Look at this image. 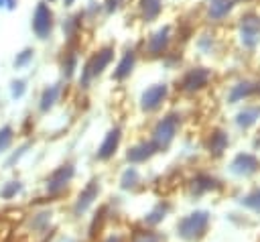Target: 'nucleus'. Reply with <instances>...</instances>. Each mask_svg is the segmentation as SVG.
I'll return each instance as SVG.
<instances>
[{
	"label": "nucleus",
	"mask_w": 260,
	"mask_h": 242,
	"mask_svg": "<svg viewBox=\"0 0 260 242\" xmlns=\"http://www.w3.org/2000/svg\"><path fill=\"white\" fill-rule=\"evenodd\" d=\"M177 126H179V116H175V114L165 116V118L154 126V130H152V142H154L156 150L167 148V146L171 144V140H173L175 134H177Z\"/></svg>",
	"instance_id": "nucleus-2"
},
{
	"label": "nucleus",
	"mask_w": 260,
	"mask_h": 242,
	"mask_svg": "<svg viewBox=\"0 0 260 242\" xmlns=\"http://www.w3.org/2000/svg\"><path fill=\"white\" fill-rule=\"evenodd\" d=\"M120 136H122V134H120V128L110 130V132L106 134L104 142H102L100 148H98V159L106 161V159L114 157V153H116V148H118V144H120Z\"/></svg>",
	"instance_id": "nucleus-12"
},
{
	"label": "nucleus",
	"mask_w": 260,
	"mask_h": 242,
	"mask_svg": "<svg viewBox=\"0 0 260 242\" xmlns=\"http://www.w3.org/2000/svg\"><path fill=\"white\" fill-rule=\"evenodd\" d=\"M30 59H32V51H30V49H24L22 53L16 55V59H14V67H22V65H26Z\"/></svg>",
	"instance_id": "nucleus-29"
},
{
	"label": "nucleus",
	"mask_w": 260,
	"mask_h": 242,
	"mask_svg": "<svg viewBox=\"0 0 260 242\" xmlns=\"http://www.w3.org/2000/svg\"><path fill=\"white\" fill-rule=\"evenodd\" d=\"M213 187H217V181H215L211 175H197V177L193 179V189H195L197 193L209 191V189H213Z\"/></svg>",
	"instance_id": "nucleus-22"
},
{
	"label": "nucleus",
	"mask_w": 260,
	"mask_h": 242,
	"mask_svg": "<svg viewBox=\"0 0 260 242\" xmlns=\"http://www.w3.org/2000/svg\"><path fill=\"white\" fill-rule=\"evenodd\" d=\"M51 24H53V14H51L49 6L47 4H39L37 10H35V16H32V28H35L37 37L47 39L49 31H51Z\"/></svg>",
	"instance_id": "nucleus-7"
},
{
	"label": "nucleus",
	"mask_w": 260,
	"mask_h": 242,
	"mask_svg": "<svg viewBox=\"0 0 260 242\" xmlns=\"http://www.w3.org/2000/svg\"><path fill=\"white\" fill-rule=\"evenodd\" d=\"M132 67H134V53L128 51V53L122 57V61L118 63V67H116V71H114V77H116V79H124V77H128L130 71H132Z\"/></svg>",
	"instance_id": "nucleus-18"
},
{
	"label": "nucleus",
	"mask_w": 260,
	"mask_h": 242,
	"mask_svg": "<svg viewBox=\"0 0 260 242\" xmlns=\"http://www.w3.org/2000/svg\"><path fill=\"white\" fill-rule=\"evenodd\" d=\"M232 4H234L232 0H215V2H211L209 10H207L209 18H223L232 10Z\"/></svg>",
	"instance_id": "nucleus-19"
},
{
	"label": "nucleus",
	"mask_w": 260,
	"mask_h": 242,
	"mask_svg": "<svg viewBox=\"0 0 260 242\" xmlns=\"http://www.w3.org/2000/svg\"><path fill=\"white\" fill-rule=\"evenodd\" d=\"M225 146H228V134L223 130H213L209 140H207V150L217 157V155H221L225 150Z\"/></svg>",
	"instance_id": "nucleus-15"
},
{
	"label": "nucleus",
	"mask_w": 260,
	"mask_h": 242,
	"mask_svg": "<svg viewBox=\"0 0 260 242\" xmlns=\"http://www.w3.org/2000/svg\"><path fill=\"white\" fill-rule=\"evenodd\" d=\"M138 181H140V173H138L134 167H128V169L122 173V177H120V187H122V189H132Z\"/></svg>",
	"instance_id": "nucleus-23"
},
{
	"label": "nucleus",
	"mask_w": 260,
	"mask_h": 242,
	"mask_svg": "<svg viewBox=\"0 0 260 242\" xmlns=\"http://www.w3.org/2000/svg\"><path fill=\"white\" fill-rule=\"evenodd\" d=\"M167 45H169V26L156 31V33L148 39V43H146V51H148L150 55H160V53L167 49Z\"/></svg>",
	"instance_id": "nucleus-13"
},
{
	"label": "nucleus",
	"mask_w": 260,
	"mask_h": 242,
	"mask_svg": "<svg viewBox=\"0 0 260 242\" xmlns=\"http://www.w3.org/2000/svg\"><path fill=\"white\" fill-rule=\"evenodd\" d=\"M250 92H252V83H250V81H240L238 85L232 87V92H230V102H238V100L246 98Z\"/></svg>",
	"instance_id": "nucleus-26"
},
{
	"label": "nucleus",
	"mask_w": 260,
	"mask_h": 242,
	"mask_svg": "<svg viewBox=\"0 0 260 242\" xmlns=\"http://www.w3.org/2000/svg\"><path fill=\"white\" fill-rule=\"evenodd\" d=\"M169 209H171V205L169 203H156L146 216H144V224L146 226H156V224H160L165 218H167V214H169Z\"/></svg>",
	"instance_id": "nucleus-16"
},
{
	"label": "nucleus",
	"mask_w": 260,
	"mask_h": 242,
	"mask_svg": "<svg viewBox=\"0 0 260 242\" xmlns=\"http://www.w3.org/2000/svg\"><path fill=\"white\" fill-rule=\"evenodd\" d=\"M73 69H75V53H71V55H67V59L63 61V73L69 77L71 73H73Z\"/></svg>",
	"instance_id": "nucleus-30"
},
{
	"label": "nucleus",
	"mask_w": 260,
	"mask_h": 242,
	"mask_svg": "<svg viewBox=\"0 0 260 242\" xmlns=\"http://www.w3.org/2000/svg\"><path fill=\"white\" fill-rule=\"evenodd\" d=\"M207 81H209V71H207L205 67H195V69H191V71L183 77L181 87L187 89V92H197V89H201L203 85H207Z\"/></svg>",
	"instance_id": "nucleus-9"
},
{
	"label": "nucleus",
	"mask_w": 260,
	"mask_h": 242,
	"mask_svg": "<svg viewBox=\"0 0 260 242\" xmlns=\"http://www.w3.org/2000/svg\"><path fill=\"white\" fill-rule=\"evenodd\" d=\"M57 98H59V87H57V85H49V87L43 92V96H41V110H43V112L49 110V108L57 102Z\"/></svg>",
	"instance_id": "nucleus-24"
},
{
	"label": "nucleus",
	"mask_w": 260,
	"mask_h": 242,
	"mask_svg": "<svg viewBox=\"0 0 260 242\" xmlns=\"http://www.w3.org/2000/svg\"><path fill=\"white\" fill-rule=\"evenodd\" d=\"M120 0H108V10H116Z\"/></svg>",
	"instance_id": "nucleus-34"
},
{
	"label": "nucleus",
	"mask_w": 260,
	"mask_h": 242,
	"mask_svg": "<svg viewBox=\"0 0 260 242\" xmlns=\"http://www.w3.org/2000/svg\"><path fill=\"white\" fill-rule=\"evenodd\" d=\"M102 242H124V238H122L120 234H112V236H108V238H104Z\"/></svg>",
	"instance_id": "nucleus-33"
},
{
	"label": "nucleus",
	"mask_w": 260,
	"mask_h": 242,
	"mask_svg": "<svg viewBox=\"0 0 260 242\" xmlns=\"http://www.w3.org/2000/svg\"><path fill=\"white\" fill-rule=\"evenodd\" d=\"M26 148H28V144H22L20 148H16V150L10 155V159L6 161V167H12V165H14V163H16V161H18V159L24 155V150H26Z\"/></svg>",
	"instance_id": "nucleus-32"
},
{
	"label": "nucleus",
	"mask_w": 260,
	"mask_h": 242,
	"mask_svg": "<svg viewBox=\"0 0 260 242\" xmlns=\"http://www.w3.org/2000/svg\"><path fill=\"white\" fill-rule=\"evenodd\" d=\"M49 222H51V211H49V209H41V211L30 214V218L26 220V226H28L30 232L43 234V232H47Z\"/></svg>",
	"instance_id": "nucleus-14"
},
{
	"label": "nucleus",
	"mask_w": 260,
	"mask_h": 242,
	"mask_svg": "<svg viewBox=\"0 0 260 242\" xmlns=\"http://www.w3.org/2000/svg\"><path fill=\"white\" fill-rule=\"evenodd\" d=\"M6 6H8V8H14V6H16V0H6Z\"/></svg>",
	"instance_id": "nucleus-35"
},
{
	"label": "nucleus",
	"mask_w": 260,
	"mask_h": 242,
	"mask_svg": "<svg viewBox=\"0 0 260 242\" xmlns=\"http://www.w3.org/2000/svg\"><path fill=\"white\" fill-rule=\"evenodd\" d=\"M98 193H100V181H89L83 189H81V193L77 195V201H75V205H73V214L75 216H81V214H85L89 207H91V203L98 199Z\"/></svg>",
	"instance_id": "nucleus-6"
},
{
	"label": "nucleus",
	"mask_w": 260,
	"mask_h": 242,
	"mask_svg": "<svg viewBox=\"0 0 260 242\" xmlns=\"http://www.w3.org/2000/svg\"><path fill=\"white\" fill-rule=\"evenodd\" d=\"M130 242H165V236L160 232H156V230L140 228V230H134L132 232Z\"/></svg>",
	"instance_id": "nucleus-17"
},
{
	"label": "nucleus",
	"mask_w": 260,
	"mask_h": 242,
	"mask_svg": "<svg viewBox=\"0 0 260 242\" xmlns=\"http://www.w3.org/2000/svg\"><path fill=\"white\" fill-rule=\"evenodd\" d=\"M6 4V0H0V6H4Z\"/></svg>",
	"instance_id": "nucleus-37"
},
{
	"label": "nucleus",
	"mask_w": 260,
	"mask_h": 242,
	"mask_svg": "<svg viewBox=\"0 0 260 242\" xmlns=\"http://www.w3.org/2000/svg\"><path fill=\"white\" fill-rule=\"evenodd\" d=\"M209 220H211L209 211H205V209L191 211L177 222V236L185 242H199L207 234Z\"/></svg>",
	"instance_id": "nucleus-1"
},
{
	"label": "nucleus",
	"mask_w": 260,
	"mask_h": 242,
	"mask_svg": "<svg viewBox=\"0 0 260 242\" xmlns=\"http://www.w3.org/2000/svg\"><path fill=\"white\" fill-rule=\"evenodd\" d=\"M63 2H65L67 6H69V4H73V0H63Z\"/></svg>",
	"instance_id": "nucleus-36"
},
{
	"label": "nucleus",
	"mask_w": 260,
	"mask_h": 242,
	"mask_svg": "<svg viewBox=\"0 0 260 242\" xmlns=\"http://www.w3.org/2000/svg\"><path fill=\"white\" fill-rule=\"evenodd\" d=\"M240 37H242V43L244 47L252 49L260 43V18L256 14H246L242 16V22H240Z\"/></svg>",
	"instance_id": "nucleus-4"
},
{
	"label": "nucleus",
	"mask_w": 260,
	"mask_h": 242,
	"mask_svg": "<svg viewBox=\"0 0 260 242\" xmlns=\"http://www.w3.org/2000/svg\"><path fill=\"white\" fill-rule=\"evenodd\" d=\"M12 140H14V130L10 126H2L0 128V153H6L12 144Z\"/></svg>",
	"instance_id": "nucleus-27"
},
{
	"label": "nucleus",
	"mask_w": 260,
	"mask_h": 242,
	"mask_svg": "<svg viewBox=\"0 0 260 242\" xmlns=\"http://www.w3.org/2000/svg\"><path fill=\"white\" fill-rule=\"evenodd\" d=\"M10 94H12V98H20V96L24 94V81H22V79H16V81H12Z\"/></svg>",
	"instance_id": "nucleus-31"
},
{
	"label": "nucleus",
	"mask_w": 260,
	"mask_h": 242,
	"mask_svg": "<svg viewBox=\"0 0 260 242\" xmlns=\"http://www.w3.org/2000/svg\"><path fill=\"white\" fill-rule=\"evenodd\" d=\"M165 98H167V85H165V83H158V85L148 87V89L142 94L140 106H142V110L152 112V110H156V108L162 104Z\"/></svg>",
	"instance_id": "nucleus-8"
},
{
	"label": "nucleus",
	"mask_w": 260,
	"mask_h": 242,
	"mask_svg": "<svg viewBox=\"0 0 260 242\" xmlns=\"http://www.w3.org/2000/svg\"><path fill=\"white\" fill-rule=\"evenodd\" d=\"M258 167H260L258 159L254 155H250V153H240L232 161V171L238 173V175H250V173L258 171Z\"/></svg>",
	"instance_id": "nucleus-10"
},
{
	"label": "nucleus",
	"mask_w": 260,
	"mask_h": 242,
	"mask_svg": "<svg viewBox=\"0 0 260 242\" xmlns=\"http://www.w3.org/2000/svg\"><path fill=\"white\" fill-rule=\"evenodd\" d=\"M258 92H260V83H258Z\"/></svg>",
	"instance_id": "nucleus-38"
},
{
	"label": "nucleus",
	"mask_w": 260,
	"mask_h": 242,
	"mask_svg": "<svg viewBox=\"0 0 260 242\" xmlns=\"http://www.w3.org/2000/svg\"><path fill=\"white\" fill-rule=\"evenodd\" d=\"M242 203L252 207V209H256V211H260V189H256V191L248 193L246 197H242Z\"/></svg>",
	"instance_id": "nucleus-28"
},
{
	"label": "nucleus",
	"mask_w": 260,
	"mask_h": 242,
	"mask_svg": "<svg viewBox=\"0 0 260 242\" xmlns=\"http://www.w3.org/2000/svg\"><path fill=\"white\" fill-rule=\"evenodd\" d=\"M154 153H156L154 142H152V140H148V142L144 140V142H138V144H134L132 148H128L126 159H128L130 163H142V161L150 159Z\"/></svg>",
	"instance_id": "nucleus-11"
},
{
	"label": "nucleus",
	"mask_w": 260,
	"mask_h": 242,
	"mask_svg": "<svg viewBox=\"0 0 260 242\" xmlns=\"http://www.w3.org/2000/svg\"><path fill=\"white\" fill-rule=\"evenodd\" d=\"M260 118V108H246V110H242L240 114H238V124L240 126H244V128H248V126H252L256 120Z\"/></svg>",
	"instance_id": "nucleus-21"
},
{
	"label": "nucleus",
	"mask_w": 260,
	"mask_h": 242,
	"mask_svg": "<svg viewBox=\"0 0 260 242\" xmlns=\"http://www.w3.org/2000/svg\"><path fill=\"white\" fill-rule=\"evenodd\" d=\"M140 10L144 20H152L160 12V0H140Z\"/></svg>",
	"instance_id": "nucleus-20"
},
{
	"label": "nucleus",
	"mask_w": 260,
	"mask_h": 242,
	"mask_svg": "<svg viewBox=\"0 0 260 242\" xmlns=\"http://www.w3.org/2000/svg\"><path fill=\"white\" fill-rule=\"evenodd\" d=\"M22 191V183L20 181H8L0 187V197L2 199H14L18 193Z\"/></svg>",
	"instance_id": "nucleus-25"
},
{
	"label": "nucleus",
	"mask_w": 260,
	"mask_h": 242,
	"mask_svg": "<svg viewBox=\"0 0 260 242\" xmlns=\"http://www.w3.org/2000/svg\"><path fill=\"white\" fill-rule=\"evenodd\" d=\"M112 57H114V51L110 49V47H106V49H102V51H98L91 59H89V63L85 65V69H83V83H87L89 81V77H93V75H98V73H102L104 71V67L112 61Z\"/></svg>",
	"instance_id": "nucleus-5"
},
{
	"label": "nucleus",
	"mask_w": 260,
	"mask_h": 242,
	"mask_svg": "<svg viewBox=\"0 0 260 242\" xmlns=\"http://www.w3.org/2000/svg\"><path fill=\"white\" fill-rule=\"evenodd\" d=\"M73 175H75L73 165L67 163V165L57 167V169L49 175V179H47V193H49V195H61V193L67 189V185L71 183Z\"/></svg>",
	"instance_id": "nucleus-3"
}]
</instances>
